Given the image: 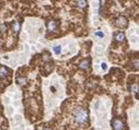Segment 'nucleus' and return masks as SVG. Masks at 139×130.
I'll use <instances>...</instances> for the list:
<instances>
[{"label":"nucleus","mask_w":139,"mask_h":130,"mask_svg":"<svg viewBox=\"0 0 139 130\" xmlns=\"http://www.w3.org/2000/svg\"><path fill=\"white\" fill-rule=\"evenodd\" d=\"M130 91L133 92V93H137V92L139 91V85H137V84L131 85V86H130Z\"/></svg>","instance_id":"13"},{"label":"nucleus","mask_w":139,"mask_h":130,"mask_svg":"<svg viewBox=\"0 0 139 130\" xmlns=\"http://www.w3.org/2000/svg\"><path fill=\"white\" fill-rule=\"evenodd\" d=\"M6 24H0V31L1 32H5L6 31Z\"/></svg>","instance_id":"15"},{"label":"nucleus","mask_w":139,"mask_h":130,"mask_svg":"<svg viewBox=\"0 0 139 130\" xmlns=\"http://www.w3.org/2000/svg\"><path fill=\"white\" fill-rule=\"evenodd\" d=\"M8 74H9V70L6 67H0V78L5 79Z\"/></svg>","instance_id":"7"},{"label":"nucleus","mask_w":139,"mask_h":130,"mask_svg":"<svg viewBox=\"0 0 139 130\" xmlns=\"http://www.w3.org/2000/svg\"><path fill=\"white\" fill-rule=\"evenodd\" d=\"M101 68L103 69V70H106V69H107L106 64H105V62H102V64H101Z\"/></svg>","instance_id":"16"},{"label":"nucleus","mask_w":139,"mask_h":130,"mask_svg":"<svg viewBox=\"0 0 139 130\" xmlns=\"http://www.w3.org/2000/svg\"><path fill=\"white\" fill-rule=\"evenodd\" d=\"M95 35L99 36V37H101V38H103V37H104V33H103V32H100V31L95 33Z\"/></svg>","instance_id":"14"},{"label":"nucleus","mask_w":139,"mask_h":130,"mask_svg":"<svg viewBox=\"0 0 139 130\" xmlns=\"http://www.w3.org/2000/svg\"><path fill=\"white\" fill-rule=\"evenodd\" d=\"M74 117H75V120L77 121L78 124L83 125V124H87L89 120V113L87 109H84V108H78L77 111L75 112Z\"/></svg>","instance_id":"1"},{"label":"nucleus","mask_w":139,"mask_h":130,"mask_svg":"<svg viewBox=\"0 0 139 130\" xmlns=\"http://www.w3.org/2000/svg\"><path fill=\"white\" fill-rule=\"evenodd\" d=\"M11 28H12V30H13V31H14V33H18V32L20 31V24H19V22L14 21V22L12 23Z\"/></svg>","instance_id":"8"},{"label":"nucleus","mask_w":139,"mask_h":130,"mask_svg":"<svg viewBox=\"0 0 139 130\" xmlns=\"http://www.w3.org/2000/svg\"><path fill=\"white\" fill-rule=\"evenodd\" d=\"M114 38H115V41L122 43V42L125 41V34L123 32H118V33H116V34L114 35Z\"/></svg>","instance_id":"5"},{"label":"nucleus","mask_w":139,"mask_h":130,"mask_svg":"<svg viewBox=\"0 0 139 130\" xmlns=\"http://www.w3.org/2000/svg\"><path fill=\"white\" fill-rule=\"evenodd\" d=\"M112 127L115 130H123V129H125V125L120 119H114V120L112 121Z\"/></svg>","instance_id":"2"},{"label":"nucleus","mask_w":139,"mask_h":130,"mask_svg":"<svg viewBox=\"0 0 139 130\" xmlns=\"http://www.w3.org/2000/svg\"><path fill=\"white\" fill-rule=\"evenodd\" d=\"M89 67H90V60L89 59H84V60H82L80 62V68L82 70H88Z\"/></svg>","instance_id":"6"},{"label":"nucleus","mask_w":139,"mask_h":130,"mask_svg":"<svg viewBox=\"0 0 139 130\" xmlns=\"http://www.w3.org/2000/svg\"><path fill=\"white\" fill-rule=\"evenodd\" d=\"M131 65H133V67H134L135 69L139 70V57L134 58V59H133V61H131Z\"/></svg>","instance_id":"9"},{"label":"nucleus","mask_w":139,"mask_h":130,"mask_svg":"<svg viewBox=\"0 0 139 130\" xmlns=\"http://www.w3.org/2000/svg\"><path fill=\"white\" fill-rule=\"evenodd\" d=\"M78 6L80 7L81 9H84L87 7V1L85 0H78Z\"/></svg>","instance_id":"11"},{"label":"nucleus","mask_w":139,"mask_h":130,"mask_svg":"<svg viewBox=\"0 0 139 130\" xmlns=\"http://www.w3.org/2000/svg\"><path fill=\"white\" fill-rule=\"evenodd\" d=\"M53 50H54L55 55H60V53H61V46H60V45L55 46V47L53 48Z\"/></svg>","instance_id":"10"},{"label":"nucleus","mask_w":139,"mask_h":130,"mask_svg":"<svg viewBox=\"0 0 139 130\" xmlns=\"http://www.w3.org/2000/svg\"><path fill=\"white\" fill-rule=\"evenodd\" d=\"M57 28H58L57 22H55V21H49V22L47 23V30H48L49 32H54Z\"/></svg>","instance_id":"4"},{"label":"nucleus","mask_w":139,"mask_h":130,"mask_svg":"<svg viewBox=\"0 0 139 130\" xmlns=\"http://www.w3.org/2000/svg\"><path fill=\"white\" fill-rule=\"evenodd\" d=\"M16 82H18L19 85H25L26 84V79L25 78H19L16 80Z\"/></svg>","instance_id":"12"},{"label":"nucleus","mask_w":139,"mask_h":130,"mask_svg":"<svg viewBox=\"0 0 139 130\" xmlns=\"http://www.w3.org/2000/svg\"><path fill=\"white\" fill-rule=\"evenodd\" d=\"M127 24H128V21L124 16H120V18L116 20V25L120 26V28H125V26H127Z\"/></svg>","instance_id":"3"}]
</instances>
